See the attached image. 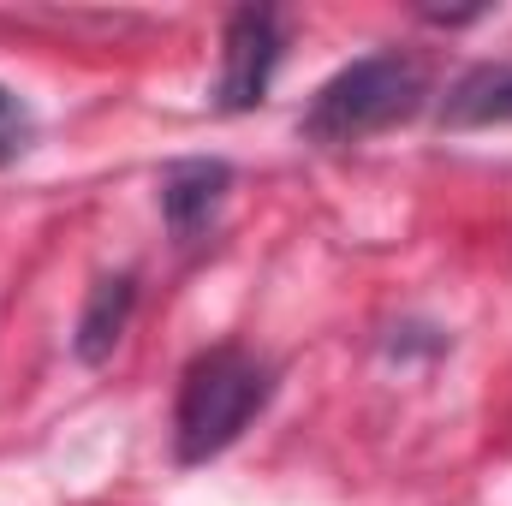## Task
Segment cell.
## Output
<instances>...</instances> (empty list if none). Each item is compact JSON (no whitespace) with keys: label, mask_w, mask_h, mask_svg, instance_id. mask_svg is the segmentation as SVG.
Wrapping results in <instances>:
<instances>
[{"label":"cell","mask_w":512,"mask_h":506,"mask_svg":"<svg viewBox=\"0 0 512 506\" xmlns=\"http://www.w3.org/2000/svg\"><path fill=\"white\" fill-rule=\"evenodd\" d=\"M280 370L268 358H256L251 346L221 340L203 346L185 376H179V399H173V459L179 465H209L221 459L256 417L268 411Z\"/></svg>","instance_id":"obj_1"},{"label":"cell","mask_w":512,"mask_h":506,"mask_svg":"<svg viewBox=\"0 0 512 506\" xmlns=\"http://www.w3.org/2000/svg\"><path fill=\"white\" fill-rule=\"evenodd\" d=\"M429 96V78L411 54L382 48V54H364L352 66H340L316 96L310 108L298 114V137L316 143V149H352L376 131L405 126Z\"/></svg>","instance_id":"obj_2"},{"label":"cell","mask_w":512,"mask_h":506,"mask_svg":"<svg viewBox=\"0 0 512 506\" xmlns=\"http://www.w3.org/2000/svg\"><path fill=\"white\" fill-rule=\"evenodd\" d=\"M286 54V30L274 6H239L221 30V78H215V108L221 114H251L268 102L274 72Z\"/></svg>","instance_id":"obj_3"},{"label":"cell","mask_w":512,"mask_h":506,"mask_svg":"<svg viewBox=\"0 0 512 506\" xmlns=\"http://www.w3.org/2000/svg\"><path fill=\"white\" fill-rule=\"evenodd\" d=\"M227 191H233V167L221 155H191V161H173L161 173V221H167V239L179 251L203 245L227 209Z\"/></svg>","instance_id":"obj_4"},{"label":"cell","mask_w":512,"mask_h":506,"mask_svg":"<svg viewBox=\"0 0 512 506\" xmlns=\"http://www.w3.org/2000/svg\"><path fill=\"white\" fill-rule=\"evenodd\" d=\"M441 131H489L512 126V60H477L441 96Z\"/></svg>","instance_id":"obj_5"},{"label":"cell","mask_w":512,"mask_h":506,"mask_svg":"<svg viewBox=\"0 0 512 506\" xmlns=\"http://www.w3.org/2000/svg\"><path fill=\"white\" fill-rule=\"evenodd\" d=\"M131 310H137V274L120 268V274H102L96 286H90V298H84V310H78V334H72V352H78V364H108L114 358V346L126 340L131 328Z\"/></svg>","instance_id":"obj_6"},{"label":"cell","mask_w":512,"mask_h":506,"mask_svg":"<svg viewBox=\"0 0 512 506\" xmlns=\"http://www.w3.org/2000/svg\"><path fill=\"white\" fill-rule=\"evenodd\" d=\"M30 143H36V114H30V102H24L18 90L0 84V167L24 161Z\"/></svg>","instance_id":"obj_7"}]
</instances>
